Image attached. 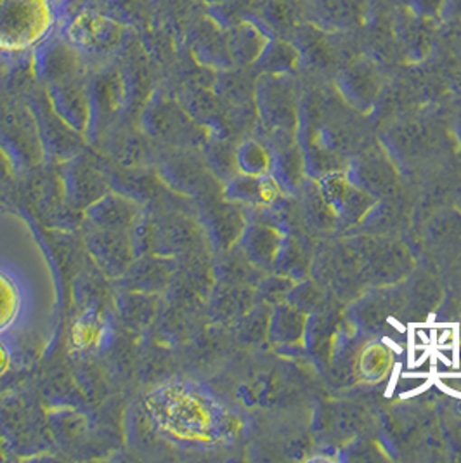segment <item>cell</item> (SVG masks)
Returning a JSON list of instances; mask_svg holds the SVG:
<instances>
[{
  "mask_svg": "<svg viewBox=\"0 0 461 463\" xmlns=\"http://www.w3.org/2000/svg\"><path fill=\"white\" fill-rule=\"evenodd\" d=\"M20 297L13 281L0 273V332L5 330L18 315Z\"/></svg>",
  "mask_w": 461,
  "mask_h": 463,
  "instance_id": "obj_1",
  "label": "cell"
},
{
  "mask_svg": "<svg viewBox=\"0 0 461 463\" xmlns=\"http://www.w3.org/2000/svg\"><path fill=\"white\" fill-rule=\"evenodd\" d=\"M449 0H411L413 7L417 9V13L427 18H434L439 16L444 11V7L447 5Z\"/></svg>",
  "mask_w": 461,
  "mask_h": 463,
  "instance_id": "obj_2",
  "label": "cell"
},
{
  "mask_svg": "<svg viewBox=\"0 0 461 463\" xmlns=\"http://www.w3.org/2000/svg\"><path fill=\"white\" fill-rule=\"evenodd\" d=\"M2 353H4V351L0 349V370H2V368H5V366H4V364H5V358H4V354H2Z\"/></svg>",
  "mask_w": 461,
  "mask_h": 463,
  "instance_id": "obj_3",
  "label": "cell"
}]
</instances>
